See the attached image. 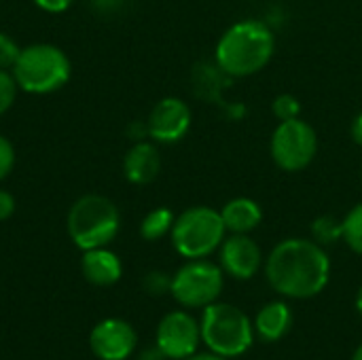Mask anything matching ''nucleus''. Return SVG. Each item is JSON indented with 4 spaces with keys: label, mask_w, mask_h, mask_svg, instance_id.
Returning a JSON list of instances; mask_svg holds the SVG:
<instances>
[{
    "label": "nucleus",
    "mask_w": 362,
    "mask_h": 360,
    "mask_svg": "<svg viewBox=\"0 0 362 360\" xmlns=\"http://www.w3.org/2000/svg\"><path fill=\"white\" fill-rule=\"evenodd\" d=\"M269 286L288 299H312L331 280V259L314 240L288 238L276 244L265 261Z\"/></svg>",
    "instance_id": "obj_1"
},
{
    "label": "nucleus",
    "mask_w": 362,
    "mask_h": 360,
    "mask_svg": "<svg viewBox=\"0 0 362 360\" xmlns=\"http://www.w3.org/2000/svg\"><path fill=\"white\" fill-rule=\"evenodd\" d=\"M276 53V34L261 19H242L223 32L214 49V64L229 79L261 72Z\"/></svg>",
    "instance_id": "obj_2"
},
{
    "label": "nucleus",
    "mask_w": 362,
    "mask_h": 360,
    "mask_svg": "<svg viewBox=\"0 0 362 360\" xmlns=\"http://www.w3.org/2000/svg\"><path fill=\"white\" fill-rule=\"evenodd\" d=\"M121 227V214L112 199L87 193L78 197L66 216V229L70 240L81 250L104 248L108 246Z\"/></svg>",
    "instance_id": "obj_3"
},
{
    "label": "nucleus",
    "mask_w": 362,
    "mask_h": 360,
    "mask_svg": "<svg viewBox=\"0 0 362 360\" xmlns=\"http://www.w3.org/2000/svg\"><path fill=\"white\" fill-rule=\"evenodd\" d=\"M11 72L21 91L47 95L62 89L70 81L72 66L59 47L49 42H34L21 49Z\"/></svg>",
    "instance_id": "obj_4"
},
{
    "label": "nucleus",
    "mask_w": 362,
    "mask_h": 360,
    "mask_svg": "<svg viewBox=\"0 0 362 360\" xmlns=\"http://www.w3.org/2000/svg\"><path fill=\"white\" fill-rule=\"evenodd\" d=\"M202 342L210 352L223 359H235L250 350L255 342V327L250 318L231 303H210L204 308L199 323Z\"/></svg>",
    "instance_id": "obj_5"
},
{
    "label": "nucleus",
    "mask_w": 362,
    "mask_h": 360,
    "mask_svg": "<svg viewBox=\"0 0 362 360\" xmlns=\"http://www.w3.org/2000/svg\"><path fill=\"white\" fill-rule=\"evenodd\" d=\"M170 238L176 252L187 261L206 259L221 248L227 238V229L221 210L210 206H193L176 216Z\"/></svg>",
    "instance_id": "obj_6"
},
{
    "label": "nucleus",
    "mask_w": 362,
    "mask_h": 360,
    "mask_svg": "<svg viewBox=\"0 0 362 360\" xmlns=\"http://www.w3.org/2000/svg\"><path fill=\"white\" fill-rule=\"evenodd\" d=\"M269 155L284 172H303L318 155V134L301 117L280 121L272 132Z\"/></svg>",
    "instance_id": "obj_7"
},
{
    "label": "nucleus",
    "mask_w": 362,
    "mask_h": 360,
    "mask_svg": "<svg viewBox=\"0 0 362 360\" xmlns=\"http://www.w3.org/2000/svg\"><path fill=\"white\" fill-rule=\"evenodd\" d=\"M225 286V272L208 259H189L172 276V297L185 308H208L218 301Z\"/></svg>",
    "instance_id": "obj_8"
},
{
    "label": "nucleus",
    "mask_w": 362,
    "mask_h": 360,
    "mask_svg": "<svg viewBox=\"0 0 362 360\" xmlns=\"http://www.w3.org/2000/svg\"><path fill=\"white\" fill-rule=\"evenodd\" d=\"M202 342L199 323L187 312H170L157 327V348L165 359L187 360L197 354Z\"/></svg>",
    "instance_id": "obj_9"
},
{
    "label": "nucleus",
    "mask_w": 362,
    "mask_h": 360,
    "mask_svg": "<svg viewBox=\"0 0 362 360\" xmlns=\"http://www.w3.org/2000/svg\"><path fill=\"white\" fill-rule=\"evenodd\" d=\"M191 123V106L180 98L168 95L153 106L146 119V132L148 138L157 144H176L189 134Z\"/></svg>",
    "instance_id": "obj_10"
},
{
    "label": "nucleus",
    "mask_w": 362,
    "mask_h": 360,
    "mask_svg": "<svg viewBox=\"0 0 362 360\" xmlns=\"http://www.w3.org/2000/svg\"><path fill=\"white\" fill-rule=\"evenodd\" d=\"M221 269L235 280H250L263 267V250L248 233H231L218 248Z\"/></svg>",
    "instance_id": "obj_11"
},
{
    "label": "nucleus",
    "mask_w": 362,
    "mask_h": 360,
    "mask_svg": "<svg viewBox=\"0 0 362 360\" xmlns=\"http://www.w3.org/2000/svg\"><path fill=\"white\" fill-rule=\"evenodd\" d=\"M89 346L100 360H125L136 350L138 335L129 323L121 318H106L93 327Z\"/></svg>",
    "instance_id": "obj_12"
},
{
    "label": "nucleus",
    "mask_w": 362,
    "mask_h": 360,
    "mask_svg": "<svg viewBox=\"0 0 362 360\" xmlns=\"http://www.w3.org/2000/svg\"><path fill=\"white\" fill-rule=\"evenodd\" d=\"M161 172V155L157 149V142L148 140H138L134 146L127 151L123 159V174L127 182L132 185H148L153 182Z\"/></svg>",
    "instance_id": "obj_13"
},
{
    "label": "nucleus",
    "mask_w": 362,
    "mask_h": 360,
    "mask_svg": "<svg viewBox=\"0 0 362 360\" xmlns=\"http://www.w3.org/2000/svg\"><path fill=\"white\" fill-rule=\"evenodd\" d=\"M81 272L85 280L93 286H112L121 280L123 265L121 259L104 246V248L83 250Z\"/></svg>",
    "instance_id": "obj_14"
},
{
    "label": "nucleus",
    "mask_w": 362,
    "mask_h": 360,
    "mask_svg": "<svg viewBox=\"0 0 362 360\" xmlns=\"http://www.w3.org/2000/svg\"><path fill=\"white\" fill-rule=\"evenodd\" d=\"M221 216L229 233H250L261 225L263 208L252 197H235L221 208Z\"/></svg>",
    "instance_id": "obj_15"
},
{
    "label": "nucleus",
    "mask_w": 362,
    "mask_h": 360,
    "mask_svg": "<svg viewBox=\"0 0 362 360\" xmlns=\"http://www.w3.org/2000/svg\"><path fill=\"white\" fill-rule=\"evenodd\" d=\"M252 327L263 342H280L293 327V312L288 303L272 301L259 310Z\"/></svg>",
    "instance_id": "obj_16"
},
{
    "label": "nucleus",
    "mask_w": 362,
    "mask_h": 360,
    "mask_svg": "<svg viewBox=\"0 0 362 360\" xmlns=\"http://www.w3.org/2000/svg\"><path fill=\"white\" fill-rule=\"evenodd\" d=\"M174 221H176V214L170 208H155V210H151L142 219V223H140V236H142V240L157 242V240L170 236L172 233V227H174Z\"/></svg>",
    "instance_id": "obj_17"
},
{
    "label": "nucleus",
    "mask_w": 362,
    "mask_h": 360,
    "mask_svg": "<svg viewBox=\"0 0 362 360\" xmlns=\"http://www.w3.org/2000/svg\"><path fill=\"white\" fill-rule=\"evenodd\" d=\"M310 231H312L314 242H318L320 246H331L344 238V219L339 221L333 214L316 216L310 225Z\"/></svg>",
    "instance_id": "obj_18"
},
{
    "label": "nucleus",
    "mask_w": 362,
    "mask_h": 360,
    "mask_svg": "<svg viewBox=\"0 0 362 360\" xmlns=\"http://www.w3.org/2000/svg\"><path fill=\"white\" fill-rule=\"evenodd\" d=\"M348 248L362 257V202L356 204L344 219V238Z\"/></svg>",
    "instance_id": "obj_19"
},
{
    "label": "nucleus",
    "mask_w": 362,
    "mask_h": 360,
    "mask_svg": "<svg viewBox=\"0 0 362 360\" xmlns=\"http://www.w3.org/2000/svg\"><path fill=\"white\" fill-rule=\"evenodd\" d=\"M272 112L278 121H288L301 117V102L293 93H282L272 102Z\"/></svg>",
    "instance_id": "obj_20"
},
{
    "label": "nucleus",
    "mask_w": 362,
    "mask_h": 360,
    "mask_svg": "<svg viewBox=\"0 0 362 360\" xmlns=\"http://www.w3.org/2000/svg\"><path fill=\"white\" fill-rule=\"evenodd\" d=\"M17 81L13 76V72L8 70H0V117L11 110V106L15 104V98H17Z\"/></svg>",
    "instance_id": "obj_21"
},
{
    "label": "nucleus",
    "mask_w": 362,
    "mask_h": 360,
    "mask_svg": "<svg viewBox=\"0 0 362 360\" xmlns=\"http://www.w3.org/2000/svg\"><path fill=\"white\" fill-rule=\"evenodd\" d=\"M19 53H21V47L6 32H0V70H11Z\"/></svg>",
    "instance_id": "obj_22"
},
{
    "label": "nucleus",
    "mask_w": 362,
    "mask_h": 360,
    "mask_svg": "<svg viewBox=\"0 0 362 360\" xmlns=\"http://www.w3.org/2000/svg\"><path fill=\"white\" fill-rule=\"evenodd\" d=\"M142 286H144V291L148 295H155V297L157 295H165L172 289V278L168 274H163V272H151V274L144 276Z\"/></svg>",
    "instance_id": "obj_23"
},
{
    "label": "nucleus",
    "mask_w": 362,
    "mask_h": 360,
    "mask_svg": "<svg viewBox=\"0 0 362 360\" xmlns=\"http://www.w3.org/2000/svg\"><path fill=\"white\" fill-rule=\"evenodd\" d=\"M15 168V146L8 138L0 136V182L13 172Z\"/></svg>",
    "instance_id": "obj_24"
},
{
    "label": "nucleus",
    "mask_w": 362,
    "mask_h": 360,
    "mask_svg": "<svg viewBox=\"0 0 362 360\" xmlns=\"http://www.w3.org/2000/svg\"><path fill=\"white\" fill-rule=\"evenodd\" d=\"M45 13H64L72 6L74 0H32Z\"/></svg>",
    "instance_id": "obj_25"
},
{
    "label": "nucleus",
    "mask_w": 362,
    "mask_h": 360,
    "mask_svg": "<svg viewBox=\"0 0 362 360\" xmlns=\"http://www.w3.org/2000/svg\"><path fill=\"white\" fill-rule=\"evenodd\" d=\"M15 206H17V204H15V197H13V193H8V191L0 189V223L13 216V212H15Z\"/></svg>",
    "instance_id": "obj_26"
},
{
    "label": "nucleus",
    "mask_w": 362,
    "mask_h": 360,
    "mask_svg": "<svg viewBox=\"0 0 362 360\" xmlns=\"http://www.w3.org/2000/svg\"><path fill=\"white\" fill-rule=\"evenodd\" d=\"M125 0H91V4L98 8V11H112L117 8L119 4H123Z\"/></svg>",
    "instance_id": "obj_27"
},
{
    "label": "nucleus",
    "mask_w": 362,
    "mask_h": 360,
    "mask_svg": "<svg viewBox=\"0 0 362 360\" xmlns=\"http://www.w3.org/2000/svg\"><path fill=\"white\" fill-rule=\"evenodd\" d=\"M352 138L358 146H362V112L356 115V119L352 121Z\"/></svg>",
    "instance_id": "obj_28"
},
{
    "label": "nucleus",
    "mask_w": 362,
    "mask_h": 360,
    "mask_svg": "<svg viewBox=\"0 0 362 360\" xmlns=\"http://www.w3.org/2000/svg\"><path fill=\"white\" fill-rule=\"evenodd\" d=\"M187 360H229V359H223V356H218V354H214V352H208V354H193V356H189Z\"/></svg>",
    "instance_id": "obj_29"
},
{
    "label": "nucleus",
    "mask_w": 362,
    "mask_h": 360,
    "mask_svg": "<svg viewBox=\"0 0 362 360\" xmlns=\"http://www.w3.org/2000/svg\"><path fill=\"white\" fill-rule=\"evenodd\" d=\"M354 306H356V312L362 316V286L358 289V293H356V299H354Z\"/></svg>",
    "instance_id": "obj_30"
},
{
    "label": "nucleus",
    "mask_w": 362,
    "mask_h": 360,
    "mask_svg": "<svg viewBox=\"0 0 362 360\" xmlns=\"http://www.w3.org/2000/svg\"><path fill=\"white\" fill-rule=\"evenodd\" d=\"M352 360H362V344L356 348V352H354V356H352Z\"/></svg>",
    "instance_id": "obj_31"
}]
</instances>
